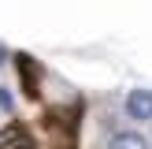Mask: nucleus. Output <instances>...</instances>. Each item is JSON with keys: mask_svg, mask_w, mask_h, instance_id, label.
Segmentation results:
<instances>
[{"mask_svg": "<svg viewBox=\"0 0 152 149\" xmlns=\"http://www.w3.org/2000/svg\"><path fill=\"white\" fill-rule=\"evenodd\" d=\"M15 149H26V145H15Z\"/></svg>", "mask_w": 152, "mask_h": 149, "instance_id": "39448f33", "label": "nucleus"}, {"mask_svg": "<svg viewBox=\"0 0 152 149\" xmlns=\"http://www.w3.org/2000/svg\"><path fill=\"white\" fill-rule=\"evenodd\" d=\"M0 108H4V112H11V93H7L4 86H0Z\"/></svg>", "mask_w": 152, "mask_h": 149, "instance_id": "7ed1b4c3", "label": "nucleus"}, {"mask_svg": "<svg viewBox=\"0 0 152 149\" xmlns=\"http://www.w3.org/2000/svg\"><path fill=\"white\" fill-rule=\"evenodd\" d=\"M108 149H152L141 131H115L108 138Z\"/></svg>", "mask_w": 152, "mask_h": 149, "instance_id": "f03ea898", "label": "nucleus"}, {"mask_svg": "<svg viewBox=\"0 0 152 149\" xmlns=\"http://www.w3.org/2000/svg\"><path fill=\"white\" fill-rule=\"evenodd\" d=\"M4 60H7V49H4V45H0V63H4Z\"/></svg>", "mask_w": 152, "mask_h": 149, "instance_id": "20e7f679", "label": "nucleus"}, {"mask_svg": "<svg viewBox=\"0 0 152 149\" xmlns=\"http://www.w3.org/2000/svg\"><path fill=\"white\" fill-rule=\"evenodd\" d=\"M123 108H126V116L130 119H152V89H130L126 93V101H123Z\"/></svg>", "mask_w": 152, "mask_h": 149, "instance_id": "f257e3e1", "label": "nucleus"}]
</instances>
